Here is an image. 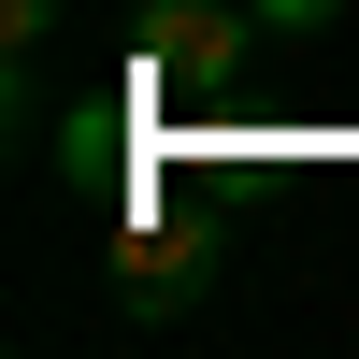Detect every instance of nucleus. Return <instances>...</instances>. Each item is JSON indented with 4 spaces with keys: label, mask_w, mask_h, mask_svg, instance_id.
<instances>
[{
    "label": "nucleus",
    "mask_w": 359,
    "mask_h": 359,
    "mask_svg": "<svg viewBox=\"0 0 359 359\" xmlns=\"http://www.w3.org/2000/svg\"><path fill=\"white\" fill-rule=\"evenodd\" d=\"M187 273H201V259L172 245V230H144V245H130V287H144V302H172V287H187Z\"/></svg>",
    "instance_id": "nucleus-1"
},
{
    "label": "nucleus",
    "mask_w": 359,
    "mask_h": 359,
    "mask_svg": "<svg viewBox=\"0 0 359 359\" xmlns=\"http://www.w3.org/2000/svg\"><path fill=\"white\" fill-rule=\"evenodd\" d=\"M43 29H57V0H15V43H43Z\"/></svg>",
    "instance_id": "nucleus-2"
}]
</instances>
